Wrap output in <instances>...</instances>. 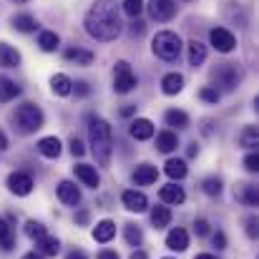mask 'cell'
I'll list each match as a JSON object with an SVG mask.
<instances>
[{
  "mask_svg": "<svg viewBox=\"0 0 259 259\" xmlns=\"http://www.w3.org/2000/svg\"><path fill=\"white\" fill-rule=\"evenodd\" d=\"M5 149H8V136L0 131V151H5Z\"/></svg>",
  "mask_w": 259,
  "mask_h": 259,
  "instance_id": "f5cc1de1",
  "label": "cell"
},
{
  "mask_svg": "<svg viewBox=\"0 0 259 259\" xmlns=\"http://www.w3.org/2000/svg\"><path fill=\"white\" fill-rule=\"evenodd\" d=\"M209 43L214 46L217 53H232V51L237 48V35H234L229 28L217 25V28L209 30Z\"/></svg>",
  "mask_w": 259,
  "mask_h": 259,
  "instance_id": "52a82bcc",
  "label": "cell"
},
{
  "mask_svg": "<svg viewBox=\"0 0 259 259\" xmlns=\"http://www.w3.org/2000/svg\"><path fill=\"white\" fill-rule=\"evenodd\" d=\"M10 118H13V123H15V128H18L20 134H35V131H40L43 123H46V116H43L40 106H35V103H30V101L20 103V106L13 111Z\"/></svg>",
  "mask_w": 259,
  "mask_h": 259,
  "instance_id": "277c9868",
  "label": "cell"
},
{
  "mask_svg": "<svg viewBox=\"0 0 259 259\" xmlns=\"http://www.w3.org/2000/svg\"><path fill=\"white\" fill-rule=\"evenodd\" d=\"M71 88H73V81H71L66 73H56V76H51V91H53L56 96L66 98V96H71Z\"/></svg>",
  "mask_w": 259,
  "mask_h": 259,
  "instance_id": "83f0119b",
  "label": "cell"
},
{
  "mask_svg": "<svg viewBox=\"0 0 259 259\" xmlns=\"http://www.w3.org/2000/svg\"><path fill=\"white\" fill-rule=\"evenodd\" d=\"M0 249H3V252H10V249H15L13 227H10L5 219H0Z\"/></svg>",
  "mask_w": 259,
  "mask_h": 259,
  "instance_id": "e575fe53",
  "label": "cell"
},
{
  "mask_svg": "<svg viewBox=\"0 0 259 259\" xmlns=\"http://www.w3.org/2000/svg\"><path fill=\"white\" fill-rule=\"evenodd\" d=\"M164 121H166V126H171L176 131L189 128V113L181 111V108H169V111L164 113Z\"/></svg>",
  "mask_w": 259,
  "mask_h": 259,
  "instance_id": "484cf974",
  "label": "cell"
},
{
  "mask_svg": "<svg viewBox=\"0 0 259 259\" xmlns=\"http://www.w3.org/2000/svg\"><path fill=\"white\" fill-rule=\"evenodd\" d=\"M194 259H219V257H214V254H196Z\"/></svg>",
  "mask_w": 259,
  "mask_h": 259,
  "instance_id": "9f6ffc18",
  "label": "cell"
},
{
  "mask_svg": "<svg viewBox=\"0 0 259 259\" xmlns=\"http://www.w3.org/2000/svg\"><path fill=\"white\" fill-rule=\"evenodd\" d=\"M128 259H149V254H146V252H141V249H136V252H134Z\"/></svg>",
  "mask_w": 259,
  "mask_h": 259,
  "instance_id": "816d5d0a",
  "label": "cell"
},
{
  "mask_svg": "<svg viewBox=\"0 0 259 259\" xmlns=\"http://www.w3.org/2000/svg\"><path fill=\"white\" fill-rule=\"evenodd\" d=\"M194 232H196V237H206L209 234V222L206 219H194Z\"/></svg>",
  "mask_w": 259,
  "mask_h": 259,
  "instance_id": "b9f144b4",
  "label": "cell"
},
{
  "mask_svg": "<svg viewBox=\"0 0 259 259\" xmlns=\"http://www.w3.org/2000/svg\"><path fill=\"white\" fill-rule=\"evenodd\" d=\"M222 179L219 176H206L204 181H201V191L206 194V196H219L222 194Z\"/></svg>",
  "mask_w": 259,
  "mask_h": 259,
  "instance_id": "d590c367",
  "label": "cell"
},
{
  "mask_svg": "<svg viewBox=\"0 0 259 259\" xmlns=\"http://www.w3.org/2000/svg\"><path fill=\"white\" fill-rule=\"evenodd\" d=\"M151 20L156 23H169L174 15H176V0H149L146 5Z\"/></svg>",
  "mask_w": 259,
  "mask_h": 259,
  "instance_id": "ba28073f",
  "label": "cell"
},
{
  "mask_svg": "<svg viewBox=\"0 0 259 259\" xmlns=\"http://www.w3.org/2000/svg\"><path fill=\"white\" fill-rule=\"evenodd\" d=\"M61 151H63V144H61L58 136H43V139L38 141V154H40L43 159H58Z\"/></svg>",
  "mask_w": 259,
  "mask_h": 259,
  "instance_id": "e0dca14e",
  "label": "cell"
},
{
  "mask_svg": "<svg viewBox=\"0 0 259 259\" xmlns=\"http://www.w3.org/2000/svg\"><path fill=\"white\" fill-rule=\"evenodd\" d=\"M186 48H189V66H191V68H201V66L206 63V56H209L206 46H204L201 40L191 38V40L186 43Z\"/></svg>",
  "mask_w": 259,
  "mask_h": 259,
  "instance_id": "2e32d148",
  "label": "cell"
},
{
  "mask_svg": "<svg viewBox=\"0 0 259 259\" xmlns=\"http://www.w3.org/2000/svg\"><path fill=\"white\" fill-rule=\"evenodd\" d=\"M166 249L171 252H186L189 249V232L181 227H174L166 234Z\"/></svg>",
  "mask_w": 259,
  "mask_h": 259,
  "instance_id": "9a60e30c",
  "label": "cell"
},
{
  "mask_svg": "<svg viewBox=\"0 0 259 259\" xmlns=\"http://www.w3.org/2000/svg\"><path fill=\"white\" fill-rule=\"evenodd\" d=\"M121 204H123L128 211H134V214H141V211L149 209L146 194H144V191H136V189H126V191L121 194Z\"/></svg>",
  "mask_w": 259,
  "mask_h": 259,
  "instance_id": "30bf717a",
  "label": "cell"
},
{
  "mask_svg": "<svg viewBox=\"0 0 259 259\" xmlns=\"http://www.w3.org/2000/svg\"><path fill=\"white\" fill-rule=\"evenodd\" d=\"M113 237H116V224H113L111 219H101V222L93 227V239H96L98 244H108Z\"/></svg>",
  "mask_w": 259,
  "mask_h": 259,
  "instance_id": "7402d4cb",
  "label": "cell"
},
{
  "mask_svg": "<svg viewBox=\"0 0 259 259\" xmlns=\"http://www.w3.org/2000/svg\"><path fill=\"white\" fill-rule=\"evenodd\" d=\"M144 30H146V23H144V20H139V18H136V20L131 23V28H128V33H131V35H144Z\"/></svg>",
  "mask_w": 259,
  "mask_h": 259,
  "instance_id": "f6af8a7d",
  "label": "cell"
},
{
  "mask_svg": "<svg viewBox=\"0 0 259 259\" xmlns=\"http://www.w3.org/2000/svg\"><path fill=\"white\" fill-rule=\"evenodd\" d=\"M25 234H28L33 242H38V239H40V237H46L48 232H46V224H40V222L30 219V222H25Z\"/></svg>",
  "mask_w": 259,
  "mask_h": 259,
  "instance_id": "74e56055",
  "label": "cell"
},
{
  "mask_svg": "<svg viewBox=\"0 0 259 259\" xmlns=\"http://www.w3.org/2000/svg\"><path fill=\"white\" fill-rule=\"evenodd\" d=\"M159 199H161L166 206H179V204L186 201V191H184L181 186H176V184H166V186L159 189Z\"/></svg>",
  "mask_w": 259,
  "mask_h": 259,
  "instance_id": "5bb4252c",
  "label": "cell"
},
{
  "mask_svg": "<svg viewBox=\"0 0 259 259\" xmlns=\"http://www.w3.org/2000/svg\"><path fill=\"white\" fill-rule=\"evenodd\" d=\"M211 244H214L217 249H227V234H224V232H214V234H211Z\"/></svg>",
  "mask_w": 259,
  "mask_h": 259,
  "instance_id": "7bdbcfd3",
  "label": "cell"
},
{
  "mask_svg": "<svg viewBox=\"0 0 259 259\" xmlns=\"http://www.w3.org/2000/svg\"><path fill=\"white\" fill-rule=\"evenodd\" d=\"M73 174H76V179L88 186V189H98V184H101V176L96 171V166H88V164H78V166H73Z\"/></svg>",
  "mask_w": 259,
  "mask_h": 259,
  "instance_id": "ffe728a7",
  "label": "cell"
},
{
  "mask_svg": "<svg viewBox=\"0 0 259 259\" xmlns=\"http://www.w3.org/2000/svg\"><path fill=\"white\" fill-rule=\"evenodd\" d=\"M13 28L18 30V33H35L38 30V20H35V15H30V13H18V15H13Z\"/></svg>",
  "mask_w": 259,
  "mask_h": 259,
  "instance_id": "d4e9b609",
  "label": "cell"
},
{
  "mask_svg": "<svg viewBox=\"0 0 259 259\" xmlns=\"http://www.w3.org/2000/svg\"><path fill=\"white\" fill-rule=\"evenodd\" d=\"M199 98L204 101V103H219V98H222V91H217L214 86H204L201 91H199Z\"/></svg>",
  "mask_w": 259,
  "mask_h": 259,
  "instance_id": "f35d334b",
  "label": "cell"
},
{
  "mask_svg": "<svg viewBox=\"0 0 259 259\" xmlns=\"http://www.w3.org/2000/svg\"><path fill=\"white\" fill-rule=\"evenodd\" d=\"M86 33L98 43H111L121 35V15H118V3L116 0H96L88 8L83 18Z\"/></svg>",
  "mask_w": 259,
  "mask_h": 259,
  "instance_id": "6da1fadb",
  "label": "cell"
},
{
  "mask_svg": "<svg viewBox=\"0 0 259 259\" xmlns=\"http://www.w3.org/2000/svg\"><path fill=\"white\" fill-rule=\"evenodd\" d=\"M244 169L249 174H257L259 171V154L257 151H249L247 156H244Z\"/></svg>",
  "mask_w": 259,
  "mask_h": 259,
  "instance_id": "ab89813d",
  "label": "cell"
},
{
  "mask_svg": "<svg viewBox=\"0 0 259 259\" xmlns=\"http://www.w3.org/2000/svg\"><path fill=\"white\" fill-rule=\"evenodd\" d=\"M247 234H249L252 239H257V217H249V219H247Z\"/></svg>",
  "mask_w": 259,
  "mask_h": 259,
  "instance_id": "bcb514c9",
  "label": "cell"
},
{
  "mask_svg": "<svg viewBox=\"0 0 259 259\" xmlns=\"http://www.w3.org/2000/svg\"><path fill=\"white\" fill-rule=\"evenodd\" d=\"M181 51H184V40H181V35L174 33V30H159V33L151 38V53H154L156 58L166 61V63L179 61Z\"/></svg>",
  "mask_w": 259,
  "mask_h": 259,
  "instance_id": "3957f363",
  "label": "cell"
},
{
  "mask_svg": "<svg viewBox=\"0 0 259 259\" xmlns=\"http://www.w3.org/2000/svg\"><path fill=\"white\" fill-rule=\"evenodd\" d=\"M76 224H81V227L88 224V209H81V211L76 214Z\"/></svg>",
  "mask_w": 259,
  "mask_h": 259,
  "instance_id": "c3c4849f",
  "label": "cell"
},
{
  "mask_svg": "<svg viewBox=\"0 0 259 259\" xmlns=\"http://www.w3.org/2000/svg\"><path fill=\"white\" fill-rule=\"evenodd\" d=\"M118 113H121L123 118H128V116H134V113H136V106H131V103H128V106H123Z\"/></svg>",
  "mask_w": 259,
  "mask_h": 259,
  "instance_id": "681fc988",
  "label": "cell"
},
{
  "mask_svg": "<svg viewBox=\"0 0 259 259\" xmlns=\"http://www.w3.org/2000/svg\"><path fill=\"white\" fill-rule=\"evenodd\" d=\"M38 48L43 53H56L61 48V35L56 30H40L38 33Z\"/></svg>",
  "mask_w": 259,
  "mask_h": 259,
  "instance_id": "cb8c5ba5",
  "label": "cell"
},
{
  "mask_svg": "<svg viewBox=\"0 0 259 259\" xmlns=\"http://www.w3.org/2000/svg\"><path fill=\"white\" fill-rule=\"evenodd\" d=\"M123 237H126V242H128L131 247H141V242H144V232H141V227L134 224V222H126V224H123Z\"/></svg>",
  "mask_w": 259,
  "mask_h": 259,
  "instance_id": "836d02e7",
  "label": "cell"
},
{
  "mask_svg": "<svg viewBox=\"0 0 259 259\" xmlns=\"http://www.w3.org/2000/svg\"><path fill=\"white\" fill-rule=\"evenodd\" d=\"M56 191H58V199H61L66 206H76V204L81 201V189H78L73 181H68V179L61 181Z\"/></svg>",
  "mask_w": 259,
  "mask_h": 259,
  "instance_id": "ac0fdd59",
  "label": "cell"
},
{
  "mask_svg": "<svg viewBox=\"0 0 259 259\" xmlns=\"http://www.w3.org/2000/svg\"><path fill=\"white\" fill-rule=\"evenodd\" d=\"M63 58H66V61H71V63H76V66L88 68V66L96 61V53H93V51H88V48H81V46H71V48H66V51H63Z\"/></svg>",
  "mask_w": 259,
  "mask_h": 259,
  "instance_id": "8fae6325",
  "label": "cell"
},
{
  "mask_svg": "<svg viewBox=\"0 0 259 259\" xmlns=\"http://www.w3.org/2000/svg\"><path fill=\"white\" fill-rule=\"evenodd\" d=\"M164 259H174V257H164Z\"/></svg>",
  "mask_w": 259,
  "mask_h": 259,
  "instance_id": "680465c9",
  "label": "cell"
},
{
  "mask_svg": "<svg viewBox=\"0 0 259 259\" xmlns=\"http://www.w3.org/2000/svg\"><path fill=\"white\" fill-rule=\"evenodd\" d=\"M71 93H76V98H86V96H91V86H88L86 81H73Z\"/></svg>",
  "mask_w": 259,
  "mask_h": 259,
  "instance_id": "60d3db41",
  "label": "cell"
},
{
  "mask_svg": "<svg viewBox=\"0 0 259 259\" xmlns=\"http://www.w3.org/2000/svg\"><path fill=\"white\" fill-rule=\"evenodd\" d=\"M33 186H35V181L28 171H13L8 176V189L15 196H28L33 191Z\"/></svg>",
  "mask_w": 259,
  "mask_h": 259,
  "instance_id": "9c48e42d",
  "label": "cell"
},
{
  "mask_svg": "<svg viewBox=\"0 0 259 259\" xmlns=\"http://www.w3.org/2000/svg\"><path fill=\"white\" fill-rule=\"evenodd\" d=\"M88 144H91L96 161L101 166H108L111 154H113V131H111V123L106 118L88 116Z\"/></svg>",
  "mask_w": 259,
  "mask_h": 259,
  "instance_id": "7a4b0ae2",
  "label": "cell"
},
{
  "mask_svg": "<svg viewBox=\"0 0 259 259\" xmlns=\"http://www.w3.org/2000/svg\"><path fill=\"white\" fill-rule=\"evenodd\" d=\"M211 78H214V83H217V91L219 88H224V91H234V88L239 86V81H242V71H239V66L237 63H219L214 71H211Z\"/></svg>",
  "mask_w": 259,
  "mask_h": 259,
  "instance_id": "8992f818",
  "label": "cell"
},
{
  "mask_svg": "<svg viewBox=\"0 0 259 259\" xmlns=\"http://www.w3.org/2000/svg\"><path fill=\"white\" fill-rule=\"evenodd\" d=\"M8 3H15V5H23V3H28V0H8Z\"/></svg>",
  "mask_w": 259,
  "mask_h": 259,
  "instance_id": "6f0895ef",
  "label": "cell"
},
{
  "mask_svg": "<svg viewBox=\"0 0 259 259\" xmlns=\"http://www.w3.org/2000/svg\"><path fill=\"white\" fill-rule=\"evenodd\" d=\"M196 154H199V146L191 144V146H189V156H196Z\"/></svg>",
  "mask_w": 259,
  "mask_h": 259,
  "instance_id": "11a10c76",
  "label": "cell"
},
{
  "mask_svg": "<svg viewBox=\"0 0 259 259\" xmlns=\"http://www.w3.org/2000/svg\"><path fill=\"white\" fill-rule=\"evenodd\" d=\"M156 149H159L161 154L176 151V149H179V136H176V131H171V128L159 131V134H156Z\"/></svg>",
  "mask_w": 259,
  "mask_h": 259,
  "instance_id": "603a6c76",
  "label": "cell"
},
{
  "mask_svg": "<svg viewBox=\"0 0 259 259\" xmlns=\"http://www.w3.org/2000/svg\"><path fill=\"white\" fill-rule=\"evenodd\" d=\"M20 63H23L20 51H18L15 46H10V43L0 40V66H3V68H18Z\"/></svg>",
  "mask_w": 259,
  "mask_h": 259,
  "instance_id": "d6986e66",
  "label": "cell"
},
{
  "mask_svg": "<svg viewBox=\"0 0 259 259\" xmlns=\"http://www.w3.org/2000/svg\"><path fill=\"white\" fill-rule=\"evenodd\" d=\"M239 146L249 149V151H257L259 146V134H257V126H244L242 134H239Z\"/></svg>",
  "mask_w": 259,
  "mask_h": 259,
  "instance_id": "d6a6232c",
  "label": "cell"
},
{
  "mask_svg": "<svg viewBox=\"0 0 259 259\" xmlns=\"http://www.w3.org/2000/svg\"><path fill=\"white\" fill-rule=\"evenodd\" d=\"M159 179V169L154 164H139L134 171V184L136 186H151Z\"/></svg>",
  "mask_w": 259,
  "mask_h": 259,
  "instance_id": "44dd1931",
  "label": "cell"
},
{
  "mask_svg": "<svg viewBox=\"0 0 259 259\" xmlns=\"http://www.w3.org/2000/svg\"><path fill=\"white\" fill-rule=\"evenodd\" d=\"M144 8H146V0H123V3H121V10H123L128 18H134V20L144 13Z\"/></svg>",
  "mask_w": 259,
  "mask_h": 259,
  "instance_id": "8d00e7d4",
  "label": "cell"
},
{
  "mask_svg": "<svg viewBox=\"0 0 259 259\" xmlns=\"http://www.w3.org/2000/svg\"><path fill=\"white\" fill-rule=\"evenodd\" d=\"M234 199L239 201V204H244V206H257L259 201V191L254 184H247V181H239L237 186H234Z\"/></svg>",
  "mask_w": 259,
  "mask_h": 259,
  "instance_id": "7c38bea8",
  "label": "cell"
},
{
  "mask_svg": "<svg viewBox=\"0 0 259 259\" xmlns=\"http://www.w3.org/2000/svg\"><path fill=\"white\" fill-rule=\"evenodd\" d=\"M154 123L149 121V118H134L131 123H128V134H131V139H136V141H149L151 136H154Z\"/></svg>",
  "mask_w": 259,
  "mask_h": 259,
  "instance_id": "4fadbf2b",
  "label": "cell"
},
{
  "mask_svg": "<svg viewBox=\"0 0 259 259\" xmlns=\"http://www.w3.org/2000/svg\"><path fill=\"white\" fill-rule=\"evenodd\" d=\"M98 259H121V257H118L113 249H101V252H98Z\"/></svg>",
  "mask_w": 259,
  "mask_h": 259,
  "instance_id": "7dc6e473",
  "label": "cell"
},
{
  "mask_svg": "<svg viewBox=\"0 0 259 259\" xmlns=\"http://www.w3.org/2000/svg\"><path fill=\"white\" fill-rule=\"evenodd\" d=\"M68 146H71V154H73V156H83V154H86V146H83L76 136L71 139V144H68Z\"/></svg>",
  "mask_w": 259,
  "mask_h": 259,
  "instance_id": "ee69618b",
  "label": "cell"
},
{
  "mask_svg": "<svg viewBox=\"0 0 259 259\" xmlns=\"http://www.w3.org/2000/svg\"><path fill=\"white\" fill-rule=\"evenodd\" d=\"M66 259H88L86 252H81V249H73V252H68V257Z\"/></svg>",
  "mask_w": 259,
  "mask_h": 259,
  "instance_id": "f907efd6",
  "label": "cell"
},
{
  "mask_svg": "<svg viewBox=\"0 0 259 259\" xmlns=\"http://www.w3.org/2000/svg\"><path fill=\"white\" fill-rule=\"evenodd\" d=\"M151 224L154 229H164L171 224V209L169 206H154L151 209Z\"/></svg>",
  "mask_w": 259,
  "mask_h": 259,
  "instance_id": "1f68e13d",
  "label": "cell"
},
{
  "mask_svg": "<svg viewBox=\"0 0 259 259\" xmlns=\"http://www.w3.org/2000/svg\"><path fill=\"white\" fill-rule=\"evenodd\" d=\"M164 171L169 179L174 181H181V179H186V174H189V166H186V161L184 159H169L166 164H164Z\"/></svg>",
  "mask_w": 259,
  "mask_h": 259,
  "instance_id": "f546056e",
  "label": "cell"
},
{
  "mask_svg": "<svg viewBox=\"0 0 259 259\" xmlns=\"http://www.w3.org/2000/svg\"><path fill=\"white\" fill-rule=\"evenodd\" d=\"M18 96H20V86L10 81L8 76H0V103H10Z\"/></svg>",
  "mask_w": 259,
  "mask_h": 259,
  "instance_id": "4dcf8cb0",
  "label": "cell"
},
{
  "mask_svg": "<svg viewBox=\"0 0 259 259\" xmlns=\"http://www.w3.org/2000/svg\"><path fill=\"white\" fill-rule=\"evenodd\" d=\"M23 259H43L38 252H28V254H23Z\"/></svg>",
  "mask_w": 259,
  "mask_h": 259,
  "instance_id": "db71d44e",
  "label": "cell"
},
{
  "mask_svg": "<svg viewBox=\"0 0 259 259\" xmlns=\"http://www.w3.org/2000/svg\"><path fill=\"white\" fill-rule=\"evenodd\" d=\"M161 91H164L166 96H176V93H181V91H184V76H181V73H176V71L166 73V76L161 78Z\"/></svg>",
  "mask_w": 259,
  "mask_h": 259,
  "instance_id": "4316f807",
  "label": "cell"
},
{
  "mask_svg": "<svg viewBox=\"0 0 259 259\" xmlns=\"http://www.w3.org/2000/svg\"><path fill=\"white\" fill-rule=\"evenodd\" d=\"M35 247H38V254H40V257H56L58 249H61V242H58L56 237L46 234V237H40V239L35 242Z\"/></svg>",
  "mask_w": 259,
  "mask_h": 259,
  "instance_id": "f1b7e54d",
  "label": "cell"
},
{
  "mask_svg": "<svg viewBox=\"0 0 259 259\" xmlns=\"http://www.w3.org/2000/svg\"><path fill=\"white\" fill-rule=\"evenodd\" d=\"M136 86H139V78H136L131 63L128 61H116V66H113V91L118 96H126Z\"/></svg>",
  "mask_w": 259,
  "mask_h": 259,
  "instance_id": "5b68a950",
  "label": "cell"
}]
</instances>
